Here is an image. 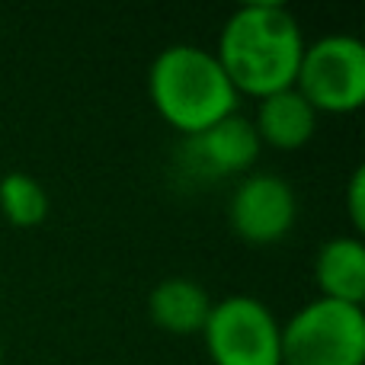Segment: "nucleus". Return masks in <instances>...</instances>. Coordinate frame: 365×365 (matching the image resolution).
<instances>
[{
    "mask_svg": "<svg viewBox=\"0 0 365 365\" xmlns=\"http://www.w3.org/2000/svg\"><path fill=\"white\" fill-rule=\"evenodd\" d=\"M304 45V32L289 6L244 4L221 26L215 58L237 96L263 100L295 87Z\"/></svg>",
    "mask_w": 365,
    "mask_h": 365,
    "instance_id": "obj_1",
    "label": "nucleus"
},
{
    "mask_svg": "<svg viewBox=\"0 0 365 365\" xmlns=\"http://www.w3.org/2000/svg\"><path fill=\"white\" fill-rule=\"evenodd\" d=\"M151 106L173 132L195 138L237 113V90L225 77L215 51L202 45H167L148 71Z\"/></svg>",
    "mask_w": 365,
    "mask_h": 365,
    "instance_id": "obj_2",
    "label": "nucleus"
},
{
    "mask_svg": "<svg viewBox=\"0 0 365 365\" xmlns=\"http://www.w3.org/2000/svg\"><path fill=\"white\" fill-rule=\"evenodd\" d=\"M282 365H365V311L314 298L282 324Z\"/></svg>",
    "mask_w": 365,
    "mask_h": 365,
    "instance_id": "obj_3",
    "label": "nucleus"
},
{
    "mask_svg": "<svg viewBox=\"0 0 365 365\" xmlns=\"http://www.w3.org/2000/svg\"><path fill=\"white\" fill-rule=\"evenodd\" d=\"M295 90L317 115H353L365 106V45L346 32H330L304 45Z\"/></svg>",
    "mask_w": 365,
    "mask_h": 365,
    "instance_id": "obj_4",
    "label": "nucleus"
},
{
    "mask_svg": "<svg viewBox=\"0 0 365 365\" xmlns=\"http://www.w3.org/2000/svg\"><path fill=\"white\" fill-rule=\"evenodd\" d=\"M199 336L212 365H282V324L253 295L215 302Z\"/></svg>",
    "mask_w": 365,
    "mask_h": 365,
    "instance_id": "obj_5",
    "label": "nucleus"
},
{
    "mask_svg": "<svg viewBox=\"0 0 365 365\" xmlns=\"http://www.w3.org/2000/svg\"><path fill=\"white\" fill-rule=\"evenodd\" d=\"M298 218V195L292 182L279 173H247L234 186L231 202H227V221L231 231L247 244H279L289 237Z\"/></svg>",
    "mask_w": 365,
    "mask_h": 365,
    "instance_id": "obj_6",
    "label": "nucleus"
},
{
    "mask_svg": "<svg viewBox=\"0 0 365 365\" xmlns=\"http://www.w3.org/2000/svg\"><path fill=\"white\" fill-rule=\"evenodd\" d=\"M259 151H263V145L253 132V122L240 113L227 115L202 135L189 138V158H192L195 170L205 177L250 173V167L259 160Z\"/></svg>",
    "mask_w": 365,
    "mask_h": 365,
    "instance_id": "obj_7",
    "label": "nucleus"
},
{
    "mask_svg": "<svg viewBox=\"0 0 365 365\" xmlns=\"http://www.w3.org/2000/svg\"><path fill=\"white\" fill-rule=\"evenodd\" d=\"M250 122L259 145L276 148V151H298L317 132V113L295 87L257 100V115Z\"/></svg>",
    "mask_w": 365,
    "mask_h": 365,
    "instance_id": "obj_8",
    "label": "nucleus"
},
{
    "mask_svg": "<svg viewBox=\"0 0 365 365\" xmlns=\"http://www.w3.org/2000/svg\"><path fill=\"white\" fill-rule=\"evenodd\" d=\"M314 282L321 298L343 304L365 302V244L356 234L330 237L314 257Z\"/></svg>",
    "mask_w": 365,
    "mask_h": 365,
    "instance_id": "obj_9",
    "label": "nucleus"
},
{
    "mask_svg": "<svg viewBox=\"0 0 365 365\" xmlns=\"http://www.w3.org/2000/svg\"><path fill=\"white\" fill-rule=\"evenodd\" d=\"M212 304H215L212 295L205 292L202 282L173 276L151 289V295H148V314H151L154 327H160L164 334L195 336L205 327Z\"/></svg>",
    "mask_w": 365,
    "mask_h": 365,
    "instance_id": "obj_10",
    "label": "nucleus"
},
{
    "mask_svg": "<svg viewBox=\"0 0 365 365\" xmlns=\"http://www.w3.org/2000/svg\"><path fill=\"white\" fill-rule=\"evenodd\" d=\"M48 192L32 173L13 170L0 177V215L13 227H38L48 218Z\"/></svg>",
    "mask_w": 365,
    "mask_h": 365,
    "instance_id": "obj_11",
    "label": "nucleus"
},
{
    "mask_svg": "<svg viewBox=\"0 0 365 365\" xmlns=\"http://www.w3.org/2000/svg\"><path fill=\"white\" fill-rule=\"evenodd\" d=\"M346 215H349L353 231H362V227H365V167L362 164L349 173V182H346Z\"/></svg>",
    "mask_w": 365,
    "mask_h": 365,
    "instance_id": "obj_12",
    "label": "nucleus"
},
{
    "mask_svg": "<svg viewBox=\"0 0 365 365\" xmlns=\"http://www.w3.org/2000/svg\"><path fill=\"white\" fill-rule=\"evenodd\" d=\"M0 365H4V349H0Z\"/></svg>",
    "mask_w": 365,
    "mask_h": 365,
    "instance_id": "obj_13",
    "label": "nucleus"
}]
</instances>
